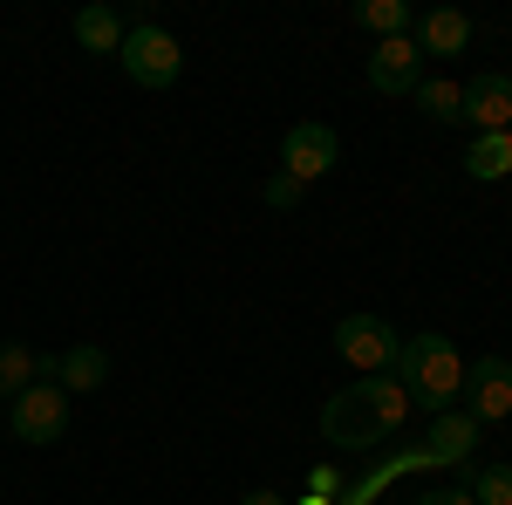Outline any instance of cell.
Instances as JSON below:
<instances>
[{
  "instance_id": "6da1fadb",
  "label": "cell",
  "mask_w": 512,
  "mask_h": 505,
  "mask_svg": "<svg viewBox=\"0 0 512 505\" xmlns=\"http://www.w3.org/2000/svg\"><path fill=\"white\" fill-rule=\"evenodd\" d=\"M410 417V396L396 376H362V383H342L328 403H321V437L335 451H383Z\"/></svg>"
},
{
  "instance_id": "7a4b0ae2",
  "label": "cell",
  "mask_w": 512,
  "mask_h": 505,
  "mask_svg": "<svg viewBox=\"0 0 512 505\" xmlns=\"http://www.w3.org/2000/svg\"><path fill=\"white\" fill-rule=\"evenodd\" d=\"M396 383H403V396H410V410H431V417H444L451 403H458V389H465V355H458V342L451 335H437V328H424V335H403V349H396Z\"/></svg>"
},
{
  "instance_id": "3957f363",
  "label": "cell",
  "mask_w": 512,
  "mask_h": 505,
  "mask_svg": "<svg viewBox=\"0 0 512 505\" xmlns=\"http://www.w3.org/2000/svg\"><path fill=\"white\" fill-rule=\"evenodd\" d=\"M117 62H123V76L137 82V89H171V82L185 76V48H178V35L158 28V21H137V28L123 35Z\"/></svg>"
},
{
  "instance_id": "277c9868",
  "label": "cell",
  "mask_w": 512,
  "mask_h": 505,
  "mask_svg": "<svg viewBox=\"0 0 512 505\" xmlns=\"http://www.w3.org/2000/svg\"><path fill=\"white\" fill-rule=\"evenodd\" d=\"M396 349H403V335H396L383 314H342L335 321V355L349 362L355 376H390Z\"/></svg>"
},
{
  "instance_id": "5b68a950",
  "label": "cell",
  "mask_w": 512,
  "mask_h": 505,
  "mask_svg": "<svg viewBox=\"0 0 512 505\" xmlns=\"http://www.w3.org/2000/svg\"><path fill=\"white\" fill-rule=\"evenodd\" d=\"M7 430H14L21 444H55V437H69V389L62 383H28L7 403Z\"/></svg>"
},
{
  "instance_id": "8992f818",
  "label": "cell",
  "mask_w": 512,
  "mask_h": 505,
  "mask_svg": "<svg viewBox=\"0 0 512 505\" xmlns=\"http://www.w3.org/2000/svg\"><path fill=\"white\" fill-rule=\"evenodd\" d=\"M458 403H465V417H472L478 430L506 424V417H512V362H506V355H478V362H465V389H458Z\"/></svg>"
},
{
  "instance_id": "52a82bcc",
  "label": "cell",
  "mask_w": 512,
  "mask_h": 505,
  "mask_svg": "<svg viewBox=\"0 0 512 505\" xmlns=\"http://www.w3.org/2000/svg\"><path fill=\"white\" fill-rule=\"evenodd\" d=\"M335 164H342V137H335L328 123H287V137H280V171H287V178L315 185Z\"/></svg>"
},
{
  "instance_id": "ba28073f",
  "label": "cell",
  "mask_w": 512,
  "mask_h": 505,
  "mask_svg": "<svg viewBox=\"0 0 512 505\" xmlns=\"http://www.w3.org/2000/svg\"><path fill=\"white\" fill-rule=\"evenodd\" d=\"M369 89L376 96H410L417 82H424V55H417V41L396 35V41H376V55H369Z\"/></svg>"
},
{
  "instance_id": "9c48e42d",
  "label": "cell",
  "mask_w": 512,
  "mask_h": 505,
  "mask_svg": "<svg viewBox=\"0 0 512 505\" xmlns=\"http://www.w3.org/2000/svg\"><path fill=\"white\" fill-rule=\"evenodd\" d=\"M410 41H417V55L424 62H444V55H465L472 48V14H458V7H431V14H417V28H410Z\"/></svg>"
},
{
  "instance_id": "30bf717a",
  "label": "cell",
  "mask_w": 512,
  "mask_h": 505,
  "mask_svg": "<svg viewBox=\"0 0 512 505\" xmlns=\"http://www.w3.org/2000/svg\"><path fill=\"white\" fill-rule=\"evenodd\" d=\"M465 123H478V137L485 130H512V76H472L465 82Z\"/></svg>"
},
{
  "instance_id": "8fae6325",
  "label": "cell",
  "mask_w": 512,
  "mask_h": 505,
  "mask_svg": "<svg viewBox=\"0 0 512 505\" xmlns=\"http://www.w3.org/2000/svg\"><path fill=\"white\" fill-rule=\"evenodd\" d=\"M55 383L69 389V396H89V389L110 383V349H96V342H76V349L55 355Z\"/></svg>"
},
{
  "instance_id": "7c38bea8",
  "label": "cell",
  "mask_w": 512,
  "mask_h": 505,
  "mask_svg": "<svg viewBox=\"0 0 512 505\" xmlns=\"http://www.w3.org/2000/svg\"><path fill=\"white\" fill-rule=\"evenodd\" d=\"M28 383H55V355H35L28 342H0V396L14 403Z\"/></svg>"
},
{
  "instance_id": "4fadbf2b",
  "label": "cell",
  "mask_w": 512,
  "mask_h": 505,
  "mask_svg": "<svg viewBox=\"0 0 512 505\" xmlns=\"http://www.w3.org/2000/svg\"><path fill=\"white\" fill-rule=\"evenodd\" d=\"M69 28H76V41L89 48V55H117L123 35H130V28H123V14L110 7V0H89V7H76V21H69Z\"/></svg>"
},
{
  "instance_id": "5bb4252c",
  "label": "cell",
  "mask_w": 512,
  "mask_h": 505,
  "mask_svg": "<svg viewBox=\"0 0 512 505\" xmlns=\"http://www.w3.org/2000/svg\"><path fill=\"white\" fill-rule=\"evenodd\" d=\"M478 444V424L465 417V410H444V417H431V444H424V458L431 465H465Z\"/></svg>"
},
{
  "instance_id": "9a60e30c",
  "label": "cell",
  "mask_w": 512,
  "mask_h": 505,
  "mask_svg": "<svg viewBox=\"0 0 512 505\" xmlns=\"http://www.w3.org/2000/svg\"><path fill=\"white\" fill-rule=\"evenodd\" d=\"M410 96H417V110H424L431 123H465V82H451V76H424L417 89H410Z\"/></svg>"
},
{
  "instance_id": "2e32d148",
  "label": "cell",
  "mask_w": 512,
  "mask_h": 505,
  "mask_svg": "<svg viewBox=\"0 0 512 505\" xmlns=\"http://www.w3.org/2000/svg\"><path fill=\"white\" fill-rule=\"evenodd\" d=\"M465 171H472L478 185L506 178V171H512V130H485V137H472V151H465Z\"/></svg>"
},
{
  "instance_id": "e0dca14e",
  "label": "cell",
  "mask_w": 512,
  "mask_h": 505,
  "mask_svg": "<svg viewBox=\"0 0 512 505\" xmlns=\"http://www.w3.org/2000/svg\"><path fill=\"white\" fill-rule=\"evenodd\" d=\"M355 21H362L376 41H396V35H410V28H417V14H410L403 0H362V7H355Z\"/></svg>"
},
{
  "instance_id": "ac0fdd59",
  "label": "cell",
  "mask_w": 512,
  "mask_h": 505,
  "mask_svg": "<svg viewBox=\"0 0 512 505\" xmlns=\"http://www.w3.org/2000/svg\"><path fill=\"white\" fill-rule=\"evenodd\" d=\"M465 492H472L478 505H512V465H478L472 478H465Z\"/></svg>"
},
{
  "instance_id": "d6986e66",
  "label": "cell",
  "mask_w": 512,
  "mask_h": 505,
  "mask_svg": "<svg viewBox=\"0 0 512 505\" xmlns=\"http://www.w3.org/2000/svg\"><path fill=\"white\" fill-rule=\"evenodd\" d=\"M260 198H267V205H274V212H294V205H301V198H308V185H301V178H287V171H274V178H267V185H260Z\"/></svg>"
},
{
  "instance_id": "ffe728a7",
  "label": "cell",
  "mask_w": 512,
  "mask_h": 505,
  "mask_svg": "<svg viewBox=\"0 0 512 505\" xmlns=\"http://www.w3.org/2000/svg\"><path fill=\"white\" fill-rule=\"evenodd\" d=\"M417 505H478L465 485H431V492H417Z\"/></svg>"
},
{
  "instance_id": "44dd1931",
  "label": "cell",
  "mask_w": 512,
  "mask_h": 505,
  "mask_svg": "<svg viewBox=\"0 0 512 505\" xmlns=\"http://www.w3.org/2000/svg\"><path fill=\"white\" fill-rule=\"evenodd\" d=\"M239 505H287V499H280V492H246Z\"/></svg>"
},
{
  "instance_id": "7402d4cb",
  "label": "cell",
  "mask_w": 512,
  "mask_h": 505,
  "mask_svg": "<svg viewBox=\"0 0 512 505\" xmlns=\"http://www.w3.org/2000/svg\"><path fill=\"white\" fill-rule=\"evenodd\" d=\"M301 505H335V499H321V492H315V499H301Z\"/></svg>"
}]
</instances>
